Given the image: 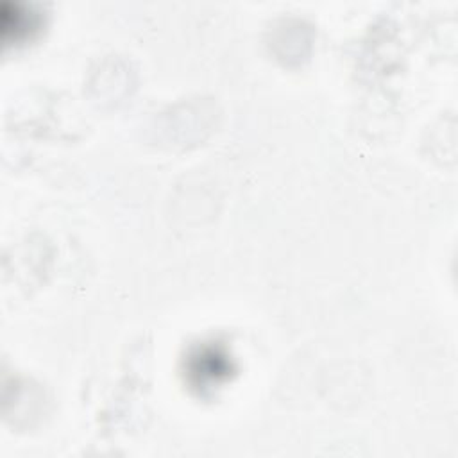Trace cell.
I'll list each match as a JSON object with an SVG mask.
<instances>
[{"label":"cell","mask_w":458,"mask_h":458,"mask_svg":"<svg viewBox=\"0 0 458 458\" xmlns=\"http://www.w3.org/2000/svg\"><path fill=\"white\" fill-rule=\"evenodd\" d=\"M236 370L229 349L220 342H202L195 345L184 360L186 381L199 394H206L225 383Z\"/></svg>","instance_id":"cell-1"}]
</instances>
